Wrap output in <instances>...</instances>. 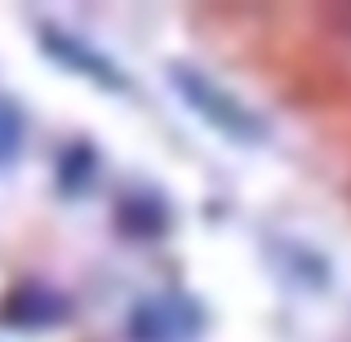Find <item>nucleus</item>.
Returning a JSON list of instances; mask_svg holds the SVG:
<instances>
[{
	"label": "nucleus",
	"instance_id": "nucleus-1",
	"mask_svg": "<svg viewBox=\"0 0 351 342\" xmlns=\"http://www.w3.org/2000/svg\"><path fill=\"white\" fill-rule=\"evenodd\" d=\"M173 89H178V94L187 98V103L196 107L209 125L223 129V134H232V138H263V125L254 120V112H245L236 98H227L223 89H214L205 76H200V71L173 67Z\"/></svg>",
	"mask_w": 351,
	"mask_h": 342
},
{
	"label": "nucleus",
	"instance_id": "nucleus-2",
	"mask_svg": "<svg viewBox=\"0 0 351 342\" xmlns=\"http://www.w3.org/2000/svg\"><path fill=\"white\" fill-rule=\"evenodd\" d=\"M182 334H191L187 302L182 298H152L134 311V338L138 342H173Z\"/></svg>",
	"mask_w": 351,
	"mask_h": 342
},
{
	"label": "nucleus",
	"instance_id": "nucleus-3",
	"mask_svg": "<svg viewBox=\"0 0 351 342\" xmlns=\"http://www.w3.org/2000/svg\"><path fill=\"white\" fill-rule=\"evenodd\" d=\"M62 311H67V302H62L53 289H40V284H23V289H18L14 298L5 302V316H9V320H18L23 329H32V325H49V320H58Z\"/></svg>",
	"mask_w": 351,
	"mask_h": 342
},
{
	"label": "nucleus",
	"instance_id": "nucleus-4",
	"mask_svg": "<svg viewBox=\"0 0 351 342\" xmlns=\"http://www.w3.org/2000/svg\"><path fill=\"white\" fill-rule=\"evenodd\" d=\"M49 45L53 53H58L67 67H80V71H89L94 80H103V85H120V76H116V67H107L103 58H98L94 49H85V45H67V36H58V32H49Z\"/></svg>",
	"mask_w": 351,
	"mask_h": 342
},
{
	"label": "nucleus",
	"instance_id": "nucleus-5",
	"mask_svg": "<svg viewBox=\"0 0 351 342\" xmlns=\"http://www.w3.org/2000/svg\"><path fill=\"white\" fill-rule=\"evenodd\" d=\"M18 143H23V120H18L14 107L0 103V160H14Z\"/></svg>",
	"mask_w": 351,
	"mask_h": 342
}]
</instances>
